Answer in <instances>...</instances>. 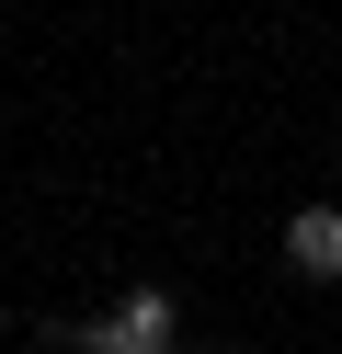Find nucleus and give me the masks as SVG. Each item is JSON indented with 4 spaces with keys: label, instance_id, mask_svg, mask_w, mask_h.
<instances>
[{
    "label": "nucleus",
    "instance_id": "obj_2",
    "mask_svg": "<svg viewBox=\"0 0 342 354\" xmlns=\"http://www.w3.org/2000/svg\"><path fill=\"white\" fill-rule=\"evenodd\" d=\"M285 263H296V286H342V206H296L285 217Z\"/></svg>",
    "mask_w": 342,
    "mask_h": 354
},
{
    "label": "nucleus",
    "instance_id": "obj_1",
    "mask_svg": "<svg viewBox=\"0 0 342 354\" xmlns=\"http://www.w3.org/2000/svg\"><path fill=\"white\" fill-rule=\"evenodd\" d=\"M80 354H182V297L171 286H126V297L80 331Z\"/></svg>",
    "mask_w": 342,
    "mask_h": 354
},
{
    "label": "nucleus",
    "instance_id": "obj_3",
    "mask_svg": "<svg viewBox=\"0 0 342 354\" xmlns=\"http://www.w3.org/2000/svg\"><path fill=\"white\" fill-rule=\"evenodd\" d=\"M182 354H240V343H182Z\"/></svg>",
    "mask_w": 342,
    "mask_h": 354
}]
</instances>
